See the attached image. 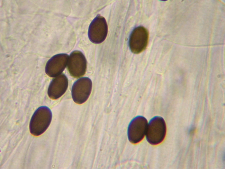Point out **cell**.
I'll return each instance as SVG.
<instances>
[{"label": "cell", "mask_w": 225, "mask_h": 169, "mask_svg": "<svg viewBox=\"0 0 225 169\" xmlns=\"http://www.w3.org/2000/svg\"><path fill=\"white\" fill-rule=\"evenodd\" d=\"M52 118V111L48 107L45 106L39 107L34 112L30 121L31 133L35 136L42 134L49 127Z\"/></svg>", "instance_id": "6da1fadb"}, {"label": "cell", "mask_w": 225, "mask_h": 169, "mask_svg": "<svg viewBox=\"0 0 225 169\" xmlns=\"http://www.w3.org/2000/svg\"><path fill=\"white\" fill-rule=\"evenodd\" d=\"M166 126L164 119L155 116L149 121L146 132L147 141L153 145L161 143L164 140L166 134Z\"/></svg>", "instance_id": "7a4b0ae2"}, {"label": "cell", "mask_w": 225, "mask_h": 169, "mask_svg": "<svg viewBox=\"0 0 225 169\" xmlns=\"http://www.w3.org/2000/svg\"><path fill=\"white\" fill-rule=\"evenodd\" d=\"M108 33V26L105 18L98 15L92 20L89 26L88 36L91 42L99 44L105 39Z\"/></svg>", "instance_id": "3957f363"}, {"label": "cell", "mask_w": 225, "mask_h": 169, "mask_svg": "<svg viewBox=\"0 0 225 169\" xmlns=\"http://www.w3.org/2000/svg\"><path fill=\"white\" fill-rule=\"evenodd\" d=\"M92 83L87 77H81L74 83L71 89V95L74 101L81 104L88 99L91 93Z\"/></svg>", "instance_id": "277c9868"}, {"label": "cell", "mask_w": 225, "mask_h": 169, "mask_svg": "<svg viewBox=\"0 0 225 169\" xmlns=\"http://www.w3.org/2000/svg\"><path fill=\"white\" fill-rule=\"evenodd\" d=\"M149 38L148 30L142 26L135 28L130 35L129 46L131 51L134 54H139L147 47Z\"/></svg>", "instance_id": "5b68a950"}, {"label": "cell", "mask_w": 225, "mask_h": 169, "mask_svg": "<svg viewBox=\"0 0 225 169\" xmlns=\"http://www.w3.org/2000/svg\"><path fill=\"white\" fill-rule=\"evenodd\" d=\"M147 121L142 116H137L129 123L128 128L129 140L134 144L137 143L144 138L147 127Z\"/></svg>", "instance_id": "8992f818"}, {"label": "cell", "mask_w": 225, "mask_h": 169, "mask_svg": "<svg viewBox=\"0 0 225 169\" xmlns=\"http://www.w3.org/2000/svg\"><path fill=\"white\" fill-rule=\"evenodd\" d=\"M67 66L70 75L74 77H78L86 73V60L82 52L74 51L70 53L69 57Z\"/></svg>", "instance_id": "52a82bcc"}, {"label": "cell", "mask_w": 225, "mask_h": 169, "mask_svg": "<svg viewBox=\"0 0 225 169\" xmlns=\"http://www.w3.org/2000/svg\"><path fill=\"white\" fill-rule=\"evenodd\" d=\"M69 57L68 55L65 53H59L53 56L46 62V73L51 77L61 74L67 65Z\"/></svg>", "instance_id": "ba28073f"}, {"label": "cell", "mask_w": 225, "mask_h": 169, "mask_svg": "<svg viewBox=\"0 0 225 169\" xmlns=\"http://www.w3.org/2000/svg\"><path fill=\"white\" fill-rule=\"evenodd\" d=\"M68 86V80L66 76L61 74L53 78L48 88L47 94L52 99H57L61 97L66 92Z\"/></svg>", "instance_id": "9c48e42d"}]
</instances>
